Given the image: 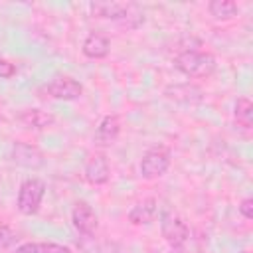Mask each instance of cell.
<instances>
[{
	"label": "cell",
	"mask_w": 253,
	"mask_h": 253,
	"mask_svg": "<svg viewBox=\"0 0 253 253\" xmlns=\"http://www.w3.org/2000/svg\"><path fill=\"white\" fill-rule=\"evenodd\" d=\"M89 10L95 18H105V20H115L130 30L138 28L144 22V14L138 10L136 4L132 2H115V0H99L91 2Z\"/></svg>",
	"instance_id": "6da1fadb"
},
{
	"label": "cell",
	"mask_w": 253,
	"mask_h": 253,
	"mask_svg": "<svg viewBox=\"0 0 253 253\" xmlns=\"http://www.w3.org/2000/svg\"><path fill=\"white\" fill-rule=\"evenodd\" d=\"M174 67L182 71L188 77H210L213 75L217 63L215 57L208 51H198V49H186L174 57Z\"/></svg>",
	"instance_id": "7a4b0ae2"
},
{
	"label": "cell",
	"mask_w": 253,
	"mask_h": 253,
	"mask_svg": "<svg viewBox=\"0 0 253 253\" xmlns=\"http://www.w3.org/2000/svg\"><path fill=\"white\" fill-rule=\"evenodd\" d=\"M43 194H45L43 180H40V178L24 180L20 184V190H18V210L24 215H34L42 206Z\"/></svg>",
	"instance_id": "3957f363"
},
{
	"label": "cell",
	"mask_w": 253,
	"mask_h": 253,
	"mask_svg": "<svg viewBox=\"0 0 253 253\" xmlns=\"http://www.w3.org/2000/svg\"><path fill=\"white\" fill-rule=\"evenodd\" d=\"M170 150L166 146H152L144 152L142 160H140V174L146 180H154L166 174V170L170 168Z\"/></svg>",
	"instance_id": "277c9868"
},
{
	"label": "cell",
	"mask_w": 253,
	"mask_h": 253,
	"mask_svg": "<svg viewBox=\"0 0 253 253\" xmlns=\"http://www.w3.org/2000/svg\"><path fill=\"white\" fill-rule=\"evenodd\" d=\"M160 231H162V237L174 249L186 245V241L190 239V227L186 225V221L180 215H176L170 210L160 213Z\"/></svg>",
	"instance_id": "5b68a950"
},
{
	"label": "cell",
	"mask_w": 253,
	"mask_h": 253,
	"mask_svg": "<svg viewBox=\"0 0 253 253\" xmlns=\"http://www.w3.org/2000/svg\"><path fill=\"white\" fill-rule=\"evenodd\" d=\"M83 176L93 186H101V184H107L109 182V178H111V166H109V160H107L105 152H93L87 158L85 168H83Z\"/></svg>",
	"instance_id": "8992f818"
},
{
	"label": "cell",
	"mask_w": 253,
	"mask_h": 253,
	"mask_svg": "<svg viewBox=\"0 0 253 253\" xmlns=\"http://www.w3.org/2000/svg\"><path fill=\"white\" fill-rule=\"evenodd\" d=\"M45 89L53 99H59V101H73V99H79L83 95V85L79 81H75L73 77H67V75L53 77Z\"/></svg>",
	"instance_id": "52a82bcc"
},
{
	"label": "cell",
	"mask_w": 253,
	"mask_h": 253,
	"mask_svg": "<svg viewBox=\"0 0 253 253\" xmlns=\"http://www.w3.org/2000/svg\"><path fill=\"white\" fill-rule=\"evenodd\" d=\"M12 160H14L18 166L32 168V170L42 168L43 162H45L43 152H42L38 146L30 144V142H22V140L14 142V146H12Z\"/></svg>",
	"instance_id": "ba28073f"
},
{
	"label": "cell",
	"mask_w": 253,
	"mask_h": 253,
	"mask_svg": "<svg viewBox=\"0 0 253 253\" xmlns=\"http://www.w3.org/2000/svg\"><path fill=\"white\" fill-rule=\"evenodd\" d=\"M71 221L75 225L77 231L85 233V235H91L95 229H97V213L93 211V208L87 204V202H77L71 210Z\"/></svg>",
	"instance_id": "9c48e42d"
},
{
	"label": "cell",
	"mask_w": 253,
	"mask_h": 253,
	"mask_svg": "<svg viewBox=\"0 0 253 253\" xmlns=\"http://www.w3.org/2000/svg\"><path fill=\"white\" fill-rule=\"evenodd\" d=\"M119 132H121V121L117 115H105L95 130V144L97 146H111L115 144V140L119 138Z\"/></svg>",
	"instance_id": "30bf717a"
},
{
	"label": "cell",
	"mask_w": 253,
	"mask_h": 253,
	"mask_svg": "<svg viewBox=\"0 0 253 253\" xmlns=\"http://www.w3.org/2000/svg\"><path fill=\"white\" fill-rule=\"evenodd\" d=\"M156 213H158V204H156V200H154V198H144V200L136 202V204L130 208V211H128V221H130L132 225H146V223L154 221Z\"/></svg>",
	"instance_id": "8fae6325"
},
{
	"label": "cell",
	"mask_w": 253,
	"mask_h": 253,
	"mask_svg": "<svg viewBox=\"0 0 253 253\" xmlns=\"http://www.w3.org/2000/svg\"><path fill=\"white\" fill-rule=\"evenodd\" d=\"M81 51H83V55L89 57V59H103V57H107L109 51H111V42H109L105 36L93 32V34H89V36L85 38V42H83V45H81Z\"/></svg>",
	"instance_id": "7c38bea8"
},
{
	"label": "cell",
	"mask_w": 253,
	"mask_h": 253,
	"mask_svg": "<svg viewBox=\"0 0 253 253\" xmlns=\"http://www.w3.org/2000/svg\"><path fill=\"white\" fill-rule=\"evenodd\" d=\"M53 115L43 109H28L20 115V123L30 130H43L53 125Z\"/></svg>",
	"instance_id": "4fadbf2b"
},
{
	"label": "cell",
	"mask_w": 253,
	"mask_h": 253,
	"mask_svg": "<svg viewBox=\"0 0 253 253\" xmlns=\"http://www.w3.org/2000/svg\"><path fill=\"white\" fill-rule=\"evenodd\" d=\"M166 97L168 99H174L176 103H198L202 101V91L196 87V85H174V87H168L166 89Z\"/></svg>",
	"instance_id": "5bb4252c"
},
{
	"label": "cell",
	"mask_w": 253,
	"mask_h": 253,
	"mask_svg": "<svg viewBox=\"0 0 253 253\" xmlns=\"http://www.w3.org/2000/svg\"><path fill=\"white\" fill-rule=\"evenodd\" d=\"M16 253H69V247L51 241H28L22 243Z\"/></svg>",
	"instance_id": "9a60e30c"
},
{
	"label": "cell",
	"mask_w": 253,
	"mask_h": 253,
	"mask_svg": "<svg viewBox=\"0 0 253 253\" xmlns=\"http://www.w3.org/2000/svg\"><path fill=\"white\" fill-rule=\"evenodd\" d=\"M208 10L215 20H231L239 12V8L233 0H211L208 4Z\"/></svg>",
	"instance_id": "2e32d148"
},
{
	"label": "cell",
	"mask_w": 253,
	"mask_h": 253,
	"mask_svg": "<svg viewBox=\"0 0 253 253\" xmlns=\"http://www.w3.org/2000/svg\"><path fill=\"white\" fill-rule=\"evenodd\" d=\"M233 117H235L237 125H241L243 128H251V125H253V103L247 97H239L235 101Z\"/></svg>",
	"instance_id": "e0dca14e"
},
{
	"label": "cell",
	"mask_w": 253,
	"mask_h": 253,
	"mask_svg": "<svg viewBox=\"0 0 253 253\" xmlns=\"http://www.w3.org/2000/svg\"><path fill=\"white\" fill-rule=\"evenodd\" d=\"M16 239H18V235H16L8 225L0 223V251L10 249V247L16 243Z\"/></svg>",
	"instance_id": "ac0fdd59"
},
{
	"label": "cell",
	"mask_w": 253,
	"mask_h": 253,
	"mask_svg": "<svg viewBox=\"0 0 253 253\" xmlns=\"http://www.w3.org/2000/svg\"><path fill=\"white\" fill-rule=\"evenodd\" d=\"M16 75V65L4 57H0V79H10Z\"/></svg>",
	"instance_id": "d6986e66"
},
{
	"label": "cell",
	"mask_w": 253,
	"mask_h": 253,
	"mask_svg": "<svg viewBox=\"0 0 253 253\" xmlns=\"http://www.w3.org/2000/svg\"><path fill=\"white\" fill-rule=\"evenodd\" d=\"M239 213H241L245 219H253V198L241 200V204H239Z\"/></svg>",
	"instance_id": "ffe728a7"
}]
</instances>
